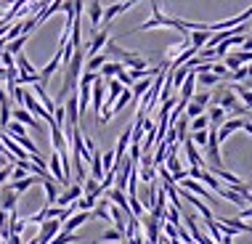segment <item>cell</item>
<instances>
[{"label":"cell","instance_id":"5","mask_svg":"<svg viewBox=\"0 0 252 244\" xmlns=\"http://www.w3.org/2000/svg\"><path fill=\"white\" fill-rule=\"evenodd\" d=\"M125 69V66H122V61H114V59H106L104 64H101V69H98V74L104 80H112V77H117V74Z\"/></svg>","mask_w":252,"mask_h":244},{"label":"cell","instance_id":"29","mask_svg":"<svg viewBox=\"0 0 252 244\" xmlns=\"http://www.w3.org/2000/svg\"><path fill=\"white\" fill-rule=\"evenodd\" d=\"M250 91H252V88H250Z\"/></svg>","mask_w":252,"mask_h":244},{"label":"cell","instance_id":"3","mask_svg":"<svg viewBox=\"0 0 252 244\" xmlns=\"http://www.w3.org/2000/svg\"><path fill=\"white\" fill-rule=\"evenodd\" d=\"M16 202H19V194L13 191L11 186H5V183H3V188H0V210L13 213V210H16Z\"/></svg>","mask_w":252,"mask_h":244},{"label":"cell","instance_id":"25","mask_svg":"<svg viewBox=\"0 0 252 244\" xmlns=\"http://www.w3.org/2000/svg\"><path fill=\"white\" fill-rule=\"evenodd\" d=\"M242 130H247V133L252 135V122H250V120H244V122H242Z\"/></svg>","mask_w":252,"mask_h":244},{"label":"cell","instance_id":"27","mask_svg":"<svg viewBox=\"0 0 252 244\" xmlns=\"http://www.w3.org/2000/svg\"><path fill=\"white\" fill-rule=\"evenodd\" d=\"M5 162H8V157H0V167H3V165H5Z\"/></svg>","mask_w":252,"mask_h":244},{"label":"cell","instance_id":"28","mask_svg":"<svg viewBox=\"0 0 252 244\" xmlns=\"http://www.w3.org/2000/svg\"><path fill=\"white\" fill-rule=\"evenodd\" d=\"M0 3H3V0H0Z\"/></svg>","mask_w":252,"mask_h":244},{"label":"cell","instance_id":"26","mask_svg":"<svg viewBox=\"0 0 252 244\" xmlns=\"http://www.w3.org/2000/svg\"><path fill=\"white\" fill-rule=\"evenodd\" d=\"M247 77H252V61H250V66H247Z\"/></svg>","mask_w":252,"mask_h":244},{"label":"cell","instance_id":"24","mask_svg":"<svg viewBox=\"0 0 252 244\" xmlns=\"http://www.w3.org/2000/svg\"><path fill=\"white\" fill-rule=\"evenodd\" d=\"M210 98H213L210 93H196V96H194V101H196V104H202V106H207Z\"/></svg>","mask_w":252,"mask_h":244},{"label":"cell","instance_id":"20","mask_svg":"<svg viewBox=\"0 0 252 244\" xmlns=\"http://www.w3.org/2000/svg\"><path fill=\"white\" fill-rule=\"evenodd\" d=\"M204 109H207V106L196 104V101H194V104L189 101V104H186V109H183V112H186V117H189V120H194V117H199V114H204Z\"/></svg>","mask_w":252,"mask_h":244},{"label":"cell","instance_id":"16","mask_svg":"<svg viewBox=\"0 0 252 244\" xmlns=\"http://www.w3.org/2000/svg\"><path fill=\"white\" fill-rule=\"evenodd\" d=\"M234 96H239V98H242V104H244V106H247V109L252 112V91H250V88H244V85L236 83V88H234Z\"/></svg>","mask_w":252,"mask_h":244},{"label":"cell","instance_id":"12","mask_svg":"<svg viewBox=\"0 0 252 244\" xmlns=\"http://www.w3.org/2000/svg\"><path fill=\"white\" fill-rule=\"evenodd\" d=\"M220 223L231 226L236 234H252V226H250V223H244L242 218H220Z\"/></svg>","mask_w":252,"mask_h":244},{"label":"cell","instance_id":"19","mask_svg":"<svg viewBox=\"0 0 252 244\" xmlns=\"http://www.w3.org/2000/svg\"><path fill=\"white\" fill-rule=\"evenodd\" d=\"M207 117H210V125H215V127H218L223 120H226V109H220V106H213Z\"/></svg>","mask_w":252,"mask_h":244},{"label":"cell","instance_id":"9","mask_svg":"<svg viewBox=\"0 0 252 244\" xmlns=\"http://www.w3.org/2000/svg\"><path fill=\"white\" fill-rule=\"evenodd\" d=\"M11 120H16V122H22V125H30V127H35V130H40L37 117H32L27 109H13V112H11Z\"/></svg>","mask_w":252,"mask_h":244},{"label":"cell","instance_id":"23","mask_svg":"<svg viewBox=\"0 0 252 244\" xmlns=\"http://www.w3.org/2000/svg\"><path fill=\"white\" fill-rule=\"evenodd\" d=\"M11 170H13V162H5V165L0 167V186H3V183L11 178Z\"/></svg>","mask_w":252,"mask_h":244},{"label":"cell","instance_id":"18","mask_svg":"<svg viewBox=\"0 0 252 244\" xmlns=\"http://www.w3.org/2000/svg\"><path fill=\"white\" fill-rule=\"evenodd\" d=\"M189 127H191V130H207V127H210V117H207V114H199V117L189 120Z\"/></svg>","mask_w":252,"mask_h":244},{"label":"cell","instance_id":"17","mask_svg":"<svg viewBox=\"0 0 252 244\" xmlns=\"http://www.w3.org/2000/svg\"><path fill=\"white\" fill-rule=\"evenodd\" d=\"M194 77H196V83H202V85H218L220 83V77L213 72H194Z\"/></svg>","mask_w":252,"mask_h":244},{"label":"cell","instance_id":"7","mask_svg":"<svg viewBox=\"0 0 252 244\" xmlns=\"http://www.w3.org/2000/svg\"><path fill=\"white\" fill-rule=\"evenodd\" d=\"M125 11H127V3H125V0H120V3L109 5V8L104 11V16H101V22H104V24H112L114 19H117L120 13H125Z\"/></svg>","mask_w":252,"mask_h":244},{"label":"cell","instance_id":"6","mask_svg":"<svg viewBox=\"0 0 252 244\" xmlns=\"http://www.w3.org/2000/svg\"><path fill=\"white\" fill-rule=\"evenodd\" d=\"M59 66H61V48L56 51V56H53V59L48 61V64H45V69H43V72H40V83H43V85H45V83H48V80L53 77V72H56V69H59Z\"/></svg>","mask_w":252,"mask_h":244},{"label":"cell","instance_id":"22","mask_svg":"<svg viewBox=\"0 0 252 244\" xmlns=\"http://www.w3.org/2000/svg\"><path fill=\"white\" fill-rule=\"evenodd\" d=\"M189 138H191L196 146H207V130H194Z\"/></svg>","mask_w":252,"mask_h":244},{"label":"cell","instance_id":"21","mask_svg":"<svg viewBox=\"0 0 252 244\" xmlns=\"http://www.w3.org/2000/svg\"><path fill=\"white\" fill-rule=\"evenodd\" d=\"M101 242H125V234L122 231H117V228H109V231L101 236V239L96 242V244H101Z\"/></svg>","mask_w":252,"mask_h":244},{"label":"cell","instance_id":"1","mask_svg":"<svg viewBox=\"0 0 252 244\" xmlns=\"http://www.w3.org/2000/svg\"><path fill=\"white\" fill-rule=\"evenodd\" d=\"M83 66H85V48H74L72 59L64 64V83H61V93H59V104L69 96L72 91H77V80L83 74Z\"/></svg>","mask_w":252,"mask_h":244},{"label":"cell","instance_id":"14","mask_svg":"<svg viewBox=\"0 0 252 244\" xmlns=\"http://www.w3.org/2000/svg\"><path fill=\"white\" fill-rule=\"evenodd\" d=\"M138 178L144 183H157V167L154 165H138Z\"/></svg>","mask_w":252,"mask_h":244},{"label":"cell","instance_id":"2","mask_svg":"<svg viewBox=\"0 0 252 244\" xmlns=\"http://www.w3.org/2000/svg\"><path fill=\"white\" fill-rule=\"evenodd\" d=\"M83 196V183H69V186L64 188L59 196H56V207H66V205H72L74 199H80Z\"/></svg>","mask_w":252,"mask_h":244},{"label":"cell","instance_id":"8","mask_svg":"<svg viewBox=\"0 0 252 244\" xmlns=\"http://www.w3.org/2000/svg\"><path fill=\"white\" fill-rule=\"evenodd\" d=\"M210 35H213V32H207V30H194V32H189V43H191L194 51H199V48L207 45Z\"/></svg>","mask_w":252,"mask_h":244},{"label":"cell","instance_id":"11","mask_svg":"<svg viewBox=\"0 0 252 244\" xmlns=\"http://www.w3.org/2000/svg\"><path fill=\"white\" fill-rule=\"evenodd\" d=\"M101 16H104V5H101V0H91V11H88V19H91V27H93V30H98Z\"/></svg>","mask_w":252,"mask_h":244},{"label":"cell","instance_id":"13","mask_svg":"<svg viewBox=\"0 0 252 244\" xmlns=\"http://www.w3.org/2000/svg\"><path fill=\"white\" fill-rule=\"evenodd\" d=\"M218 106H220V109H226V112H231L234 109L236 104H239V101H236V96H234V91H226L223 93V96H218V101H215Z\"/></svg>","mask_w":252,"mask_h":244},{"label":"cell","instance_id":"15","mask_svg":"<svg viewBox=\"0 0 252 244\" xmlns=\"http://www.w3.org/2000/svg\"><path fill=\"white\" fill-rule=\"evenodd\" d=\"M74 242H80V236L74 234V231H59L48 244H74Z\"/></svg>","mask_w":252,"mask_h":244},{"label":"cell","instance_id":"10","mask_svg":"<svg viewBox=\"0 0 252 244\" xmlns=\"http://www.w3.org/2000/svg\"><path fill=\"white\" fill-rule=\"evenodd\" d=\"M40 181H43V178H37V175H24V178L13 181V183H11V188H13L16 194H24L27 188H32V186H35V183H40Z\"/></svg>","mask_w":252,"mask_h":244},{"label":"cell","instance_id":"4","mask_svg":"<svg viewBox=\"0 0 252 244\" xmlns=\"http://www.w3.org/2000/svg\"><path fill=\"white\" fill-rule=\"evenodd\" d=\"M178 186H181V188H186V191H191V194H196V196H204V199L215 202L213 196L207 194V188H204L199 181H194V178H183V181H178Z\"/></svg>","mask_w":252,"mask_h":244}]
</instances>
